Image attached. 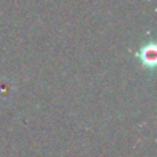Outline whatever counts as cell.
I'll return each instance as SVG.
<instances>
[{
	"mask_svg": "<svg viewBox=\"0 0 157 157\" xmlns=\"http://www.w3.org/2000/svg\"><path fill=\"white\" fill-rule=\"evenodd\" d=\"M138 57L141 62L146 68H155L156 65V46L153 43L144 46L138 52Z\"/></svg>",
	"mask_w": 157,
	"mask_h": 157,
	"instance_id": "1",
	"label": "cell"
}]
</instances>
